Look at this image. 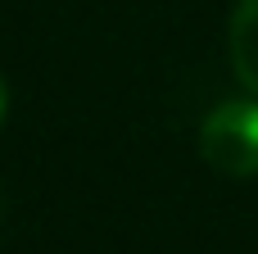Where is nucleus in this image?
<instances>
[{
  "mask_svg": "<svg viewBox=\"0 0 258 254\" xmlns=\"http://www.w3.org/2000/svg\"><path fill=\"white\" fill-rule=\"evenodd\" d=\"M200 155L213 173L231 182L258 177V95L222 100L200 123Z\"/></svg>",
  "mask_w": 258,
  "mask_h": 254,
  "instance_id": "f257e3e1",
  "label": "nucleus"
},
{
  "mask_svg": "<svg viewBox=\"0 0 258 254\" xmlns=\"http://www.w3.org/2000/svg\"><path fill=\"white\" fill-rule=\"evenodd\" d=\"M5 100H9V95H5V77H0V118H5Z\"/></svg>",
  "mask_w": 258,
  "mask_h": 254,
  "instance_id": "7ed1b4c3",
  "label": "nucleus"
},
{
  "mask_svg": "<svg viewBox=\"0 0 258 254\" xmlns=\"http://www.w3.org/2000/svg\"><path fill=\"white\" fill-rule=\"evenodd\" d=\"M227 55H231V73L240 77V86L258 95V0H236L231 23H227Z\"/></svg>",
  "mask_w": 258,
  "mask_h": 254,
  "instance_id": "f03ea898",
  "label": "nucleus"
}]
</instances>
